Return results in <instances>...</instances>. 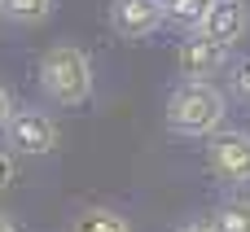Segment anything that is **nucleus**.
I'll list each match as a JSON object with an SVG mask.
<instances>
[{"instance_id": "9b49d317", "label": "nucleus", "mask_w": 250, "mask_h": 232, "mask_svg": "<svg viewBox=\"0 0 250 232\" xmlns=\"http://www.w3.org/2000/svg\"><path fill=\"white\" fill-rule=\"evenodd\" d=\"M53 9H57V0H0V13L13 26H35V22L53 18Z\"/></svg>"}, {"instance_id": "0eeeda50", "label": "nucleus", "mask_w": 250, "mask_h": 232, "mask_svg": "<svg viewBox=\"0 0 250 232\" xmlns=\"http://www.w3.org/2000/svg\"><path fill=\"white\" fill-rule=\"evenodd\" d=\"M246 31H250V4L246 0H215L211 13H207V22L198 26L202 39H215L224 48H233Z\"/></svg>"}, {"instance_id": "7ed1b4c3", "label": "nucleus", "mask_w": 250, "mask_h": 232, "mask_svg": "<svg viewBox=\"0 0 250 232\" xmlns=\"http://www.w3.org/2000/svg\"><path fill=\"white\" fill-rule=\"evenodd\" d=\"M207 167L220 184L229 189H246L250 184V132L237 127H220L207 145Z\"/></svg>"}, {"instance_id": "20e7f679", "label": "nucleus", "mask_w": 250, "mask_h": 232, "mask_svg": "<svg viewBox=\"0 0 250 232\" xmlns=\"http://www.w3.org/2000/svg\"><path fill=\"white\" fill-rule=\"evenodd\" d=\"M62 140L57 123L44 114V110H31V105H18L9 127H4V145H13V154H26V158H40V154H53Z\"/></svg>"}, {"instance_id": "f03ea898", "label": "nucleus", "mask_w": 250, "mask_h": 232, "mask_svg": "<svg viewBox=\"0 0 250 232\" xmlns=\"http://www.w3.org/2000/svg\"><path fill=\"white\" fill-rule=\"evenodd\" d=\"M224 114H229V105H224V92L220 88H211V83H176L171 88V97H167V110H163V118H167V132H176V136H215L220 127H224Z\"/></svg>"}, {"instance_id": "dca6fc26", "label": "nucleus", "mask_w": 250, "mask_h": 232, "mask_svg": "<svg viewBox=\"0 0 250 232\" xmlns=\"http://www.w3.org/2000/svg\"><path fill=\"white\" fill-rule=\"evenodd\" d=\"M0 232H22V228H18V224H13L9 215H0Z\"/></svg>"}, {"instance_id": "423d86ee", "label": "nucleus", "mask_w": 250, "mask_h": 232, "mask_svg": "<svg viewBox=\"0 0 250 232\" xmlns=\"http://www.w3.org/2000/svg\"><path fill=\"white\" fill-rule=\"evenodd\" d=\"M110 26L119 31V39H149L163 26V4L158 0H114Z\"/></svg>"}, {"instance_id": "2eb2a0df", "label": "nucleus", "mask_w": 250, "mask_h": 232, "mask_svg": "<svg viewBox=\"0 0 250 232\" xmlns=\"http://www.w3.org/2000/svg\"><path fill=\"white\" fill-rule=\"evenodd\" d=\"M176 232H211V224L207 219H189V224H180Z\"/></svg>"}, {"instance_id": "4468645a", "label": "nucleus", "mask_w": 250, "mask_h": 232, "mask_svg": "<svg viewBox=\"0 0 250 232\" xmlns=\"http://www.w3.org/2000/svg\"><path fill=\"white\" fill-rule=\"evenodd\" d=\"M9 180H13V158L0 149V189H9Z\"/></svg>"}, {"instance_id": "39448f33", "label": "nucleus", "mask_w": 250, "mask_h": 232, "mask_svg": "<svg viewBox=\"0 0 250 232\" xmlns=\"http://www.w3.org/2000/svg\"><path fill=\"white\" fill-rule=\"evenodd\" d=\"M229 53H233V48H224V44H215V39L189 35V39L176 48V66H180L185 83H211V75H220V70L229 66Z\"/></svg>"}, {"instance_id": "f257e3e1", "label": "nucleus", "mask_w": 250, "mask_h": 232, "mask_svg": "<svg viewBox=\"0 0 250 232\" xmlns=\"http://www.w3.org/2000/svg\"><path fill=\"white\" fill-rule=\"evenodd\" d=\"M92 57L75 44H53L40 57V92L57 105V110H79L92 101Z\"/></svg>"}, {"instance_id": "6e6552de", "label": "nucleus", "mask_w": 250, "mask_h": 232, "mask_svg": "<svg viewBox=\"0 0 250 232\" xmlns=\"http://www.w3.org/2000/svg\"><path fill=\"white\" fill-rule=\"evenodd\" d=\"M158 4H163V22H171L185 35H198V26L207 22L215 0H158Z\"/></svg>"}, {"instance_id": "1a4fd4ad", "label": "nucleus", "mask_w": 250, "mask_h": 232, "mask_svg": "<svg viewBox=\"0 0 250 232\" xmlns=\"http://www.w3.org/2000/svg\"><path fill=\"white\" fill-rule=\"evenodd\" d=\"M70 232H132V224H127V215H119L110 206H88L75 215Z\"/></svg>"}, {"instance_id": "9d476101", "label": "nucleus", "mask_w": 250, "mask_h": 232, "mask_svg": "<svg viewBox=\"0 0 250 232\" xmlns=\"http://www.w3.org/2000/svg\"><path fill=\"white\" fill-rule=\"evenodd\" d=\"M207 224L211 232H250V197H224Z\"/></svg>"}, {"instance_id": "ddd939ff", "label": "nucleus", "mask_w": 250, "mask_h": 232, "mask_svg": "<svg viewBox=\"0 0 250 232\" xmlns=\"http://www.w3.org/2000/svg\"><path fill=\"white\" fill-rule=\"evenodd\" d=\"M13 110H18V105H13V92H9V88L0 83V132L9 127V118H13Z\"/></svg>"}, {"instance_id": "f8f14e48", "label": "nucleus", "mask_w": 250, "mask_h": 232, "mask_svg": "<svg viewBox=\"0 0 250 232\" xmlns=\"http://www.w3.org/2000/svg\"><path fill=\"white\" fill-rule=\"evenodd\" d=\"M229 88H233V97L250 105V57H237V61H229Z\"/></svg>"}]
</instances>
